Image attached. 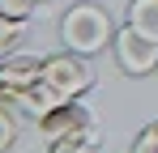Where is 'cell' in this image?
Instances as JSON below:
<instances>
[{"label": "cell", "instance_id": "9c48e42d", "mask_svg": "<svg viewBox=\"0 0 158 153\" xmlns=\"http://www.w3.org/2000/svg\"><path fill=\"white\" fill-rule=\"evenodd\" d=\"M26 26L30 22H17V17H4V13H0V55H13V51L22 47Z\"/></svg>", "mask_w": 158, "mask_h": 153}, {"label": "cell", "instance_id": "4fadbf2b", "mask_svg": "<svg viewBox=\"0 0 158 153\" xmlns=\"http://www.w3.org/2000/svg\"><path fill=\"white\" fill-rule=\"evenodd\" d=\"M0 64H4V55H0Z\"/></svg>", "mask_w": 158, "mask_h": 153}, {"label": "cell", "instance_id": "ba28073f", "mask_svg": "<svg viewBox=\"0 0 158 153\" xmlns=\"http://www.w3.org/2000/svg\"><path fill=\"white\" fill-rule=\"evenodd\" d=\"M47 153H98V128L77 132V136H64V140H52Z\"/></svg>", "mask_w": 158, "mask_h": 153}, {"label": "cell", "instance_id": "30bf717a", "mask_svg": "<svg viewBox=\"0 0 158 153\" xmlns=\"http://www.w3.org/2000/svg\"><path fill=\"white\" fill-rule=\"evenodd\" d=\"M17 111L9 106V102H0V153H9L13 145H17Z\"/></svg>", "mask_w": 158, "mask_h": 153}, {"label": "cell", "instance_id": "6da1fadb", "mask_svg": "<svg viewBox=\"0 0 158 153\" xmlns=\"http://www.w3.org/2000/svg\"><path fill=\"white\" fill-rule=\"evenodd\" d=\"M115 30L120 26L111 22V13H107L98 0H77V4H69L60 13V43L69 51H77V55L107 51L115 43Z\"/></svg>", "mask_w": 158, "mask_h": 153}, {"label": "cell", "instance_id": "8fae6325", "mask_svg": "<svg viewBox=\"0 0 158 153\" xmlns=\"http://www.w3.org/2000/svg\"><path fill=\"white\" fill-rule=\"evenodd\" d=\"M132 153H158V119H150L132 136Z\"/></svg>", "mask_w": 158, "mask_h": 153}, {"label": "cell", "instance_id": "277c9868", "mask_svg": "<svg viewBox=\"0 0 158 153\" xmlns=\"http://www.w3.org/2000/svg\"><path fill=\"white\" fill-rule=\"evenodd\" d=\"M94 128V115L81 98L73 102H56L47 115H39V136L52 145V140H64V136H77V132H90Z\"/></svg>", "mask_w": 158, "mask_h": 153}, {"label": "cell", "instance_id": "7c38bea8", "mask_svg": "<svg viewBox=\"0 0 158 153\" xmlns=\"http://www.w3.org/2000/svg\"><path fill=\"white\" fill-rule=\"evenodd\" d=\"M39 9V0H0V13L4 17H17V22H30Z\"/></svg>", "mask_w": 158, "mask_h": 153}, {"label": "cell", "instance_id": "8992f818", "mask_svg": "<svg viewBox=\"0 0 158 153\" xmlns=\"http://www.w3.org/2000/svg\"><path fill=\"white\" fill-rule=\"evenodd\" d=\"M0 102H9L17 115H26V119L39 124V115H47V111L56 106V94L39 81V85H30V89H22V94H9V98H0Z\"/></svg>", "mask_w": 158, "mask_h": 153}, {"label": "cell", "instance_id": "7a4b0ae2", "mask_svg": "<svg viewBox=\"0 0 158 153\" xmlns=\"http://www.w3.org/2000/svg\"><path fill=\"white\" fill-rule=\"evenodd\" d=\"M94 68H90V55H77V51H56V55H43V85L56 94V102H73L85 98L94 89Z\"/></svg>", "mask_w": 158, "mask_h": 153}, {"label": "cell", "instance_id": "52a82bcc", "mask_svg": "<svg viewBox=\"0 0 158 153\" xmlns=\"http://www.w3.org/2000/svg\"><path fill=\"white\" fill-rule=\"evenodd\" d=\"M124 26H132L137 34H145L150 43H158V0H128Z\"/></svg>", "mask_w": 158, "mask_h": 153}, {"label": "cell", "instance_id": "3957f363", "mask_svg": "<svg viewBox=\"0 0 158 153\" xmlns=\"http://www.w3.org/2000/svg\"><path fill=\"white\" fill-rule=\"evenodd\" d=\"M111 51H115V64L128 76H154L158 73V43H150L145 34H137L132 26H120L115 30Z\"/></svg>", "mask_w": 158, "mask_h": 153}, {"label": "cell", "instance_id": "5b68a950", "mask_svg": "<svg viewBox=\"0 0 158 153\" xmlns=\"http://www.w3.org/2000/svg\"><path fill=\"white\" fill-rule=\"evenodd\" d=\"M39 81H43V55H30V51L4 55V64H0V98L22 94V89L39 85Z\"/></svg>", "mask_w": 158, "mask_h": 153}, {"label": "cell", "instance_id": "5bb4252c", "mask_svg": "<svg viewBox=\"0 0 158 153\" xmlns=\"http://www.w3.org/2000/svg\"><path fill=\"white\" fill-rule=\"evenodd\" d=\"M154 76H158V73H154Z\"/></svg>", "mask_w": 158, "mask_h": 153}]
</instances>
